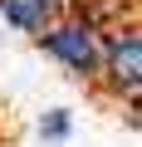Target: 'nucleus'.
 Masks as SVG:
<instances>
[{"label": "nucleus", "instance_id": "obj_1", "mask_svg": "<svg viewBox=\"0 0 142 147\" xmlns=\"http://www.w3.org/2000/svg\"><path fill=\"white\" fill-rule=\"evenodd\" d=\"M98 49H103V79L118 98H127V108L137 103V79H142V39H137V20L98 34Z\"/></svg>", "mask_w": 142, "mask_h": 147}, {"label": "nucleus", "instance_id": "obj_2", "mask_svg": "<svg viewBox=\"0 0 142 147\" xmlns=\"http://www.w3.org/2000/svg\"><path fill=\"white\" fill-rule=\"evenodd\" d=\"M39 49L54 54L69 74H79V79H103V49H98V34L79 20H59L54 30L39 34Z\"/></svg>", "mask_w": 142, "mask_h": 147}, {"label": "nucleus", "instance_id": "obj_3", "mask_svg": "<svg viewBox=\"0 0 142 147\" xmlns=\"http://www.w3.org/2000/svg\"><path fill=\"white\" fill-rule=\"evenodd\" d=\"M0 15L15 30H30L34 39L64 20V0H0Z\"/></svg>", "mask_w": 142, "mask_h": 147}, {"label": "nucleus", "instance_id": "obj_4", "mask_svg": "<svg viewBox=\"0 0 142 147\" xmlns=\"http://www.w3.org/2000/svg\"><path fill=\"white\" fill-rule=\"evenodd\" d=\"M39 132H44V142H64L69 137V113H49L39 123Z\"/></svg>", "mask_w": 142, "mask_h": 147}]
</instances>
